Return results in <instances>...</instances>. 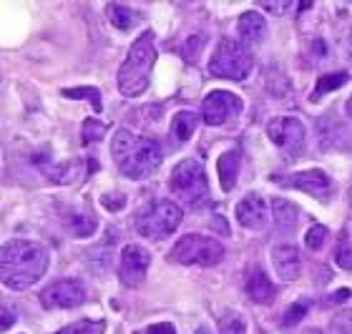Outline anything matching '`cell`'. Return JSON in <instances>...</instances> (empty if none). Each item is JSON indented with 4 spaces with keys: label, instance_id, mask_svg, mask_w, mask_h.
Instances as JSON below:
<instances>
[{
    "label": "cell",
    "instance_id": "obj_11",
    "mask_svg": "<svg viewBox=\"0 0 352 334\" xmlns=\"http://www.w3.org/2000/svg\"><path fill=\"white\" fill-rule=\"evenodd\" d=\"M148 267H151V254L146 249L139 247V244H126L124 252H121V259H118V279L124 287H139L148 274Z\"/></svg>",
    "mask_w": 352,
    "mask_h": 334
},
{
    "label": "cell",
    "instance_id": "obj_27",
    "mask_svg": "<svg viewBox=\"0 0 352 334\" xmlns=\"http://www.w3.org/2000/svg\"><path fill=\"white\" fill-rule=\"evenodd\" d=\"M327 239H330V232H327V226L322 224H315L307 229V236H305V244H307L309 252H320V249H324V244H327Z\"/></svg>",
    "mask_w": 352,
    "mask_h": 334
},
{
    "label": "cell",
    "instance_id": "obj_3",
    "mask_svg": "<svg viewBox=\"0 0 352 334\" xmlns=\"http://www.w3.org/2000/svg\"><path fill=\"white\" fill-rule=\"evenodd\" d=\"M156 66V45L151 33H144L133 41V45L126 53L124 63L118 68V91L129 98H136L148 88L151 71Z\"/></svg>",
    "mask_w": 352,
    "mask_h": 334
},
{
    "label": "cell",
    "instance_id": "obj_18",
    "mask_svg": "<svg viewBox=\"0 0 352 334\" xmlns=\"http://www.w3.org/2000/svg\"><path fill=\"white\" fill-rule=\"evenodd\" d=\"M199 116L194 111H179L174 118H171V129L169 136L174 141V146H184L191 138V133L197 131Z\"/></svg>",
    "mask_w": 352,
    "mask_h": 334
},
{
    "label": "cell",
    "instance_id": "obj_9",
    "mask_svg": "<svg viewBox=\"0 0 352 334\" xmlns=\"http://www.w3.org/2000/svg\"><path fill=\"white\" fill-rule=\"evenodd\" d=\"M244 109L242 98L232 91H212L201 103V121L206 126H224L229 118L239 116Z\"/></svg>",
    "mask_w": 352,
    "mask_h": 334
},
{
    "label": "cell",
    "instance_id": "obj_15",
    "mask_svg": "<svg viewBox=\"0 0 352 334\" xmlns=\"http://www.w3.org/2000/svg\"><path fill=\"white\" fill-rule=\"evenodd\" d=\"M236 33H239V41L244 45H257L267 38V21L264 15L257 10H247V13L239 15L236 21Z\"/></svg>",
    "mask_w": 352,
    "mask_h": 334
},
{
    "label": "cell",
    "instance_id": "obj_20",
    "mask_svg": "<svg viewBox=\"0 0 352 334\" xmlns=\"http://www.w3.org/2000/svg\"><path fill=\"white\" fill-rule=\"evenodd\" d=\"M45 176L56 183H78L86 174H81V161L76 164H58V166H48L43 168Z\"/></svg>",
    "mask_w": 352,
    "mask_h": 334
},
{
    "label": "cell",
    "instance_id": "obj_22",
    "mask_svg": "<svg viewBox=\"0 0 352 334\" xmlns=\"http://www.w3.org/2000/svg\"><path fill=\"white\" fill-rule=\"evenodd\" d=\"M106 15H109L111 25L118 30H131L139 21V15L126 5H106Z\"/></svg>",
    "mask_w": 352,
    "mask_h": 334
},
{
    "label": "cell",
    "instance_id": "obj_5",
    "mask_svg": "<svg viewBox=\"0 0 352 334\" xmlns=\"http://www.w3.org/2000/svg\"><path fill=\"white\" fill-rule=\"evenodd\" d=\"M184 219V211L179 203L174 201H148L144 209L136 214L133 219V229L136 234H141L144 239H154V241H162L166 236L179 229Z\"/></svg>",
    "mask_w": 352,
    "mask_h": 334
},
{
    "label": "cell",
    "instance_id": "obj_32",
    "mask_svg": "<svg viewBox=\"0 0 352 334\" xmlns=\"http://www.w3.org/2000/svg\"><path fill=\"white\" fill-rule=\"evenodd\" d=\"M101 203H103V209H106V211L116 214V211L126 209V197H124V194H103Z\"/></svg>",
    "mask_w": 352,
    "mask_h": 334
},
{
    "label": "cell",
    "instance_id": "obj_24",
    "mask_svg": "<svg viewBox=\"0 0 352 334\" xmlns=\"http://www.w3.org/2000/svg\"><path fill=\"white\" fill-rule=\"evenodd\" d=\"M66 224L71 229V234H76V236H91L96 232V219L88 211H76Z\"/></svg>",
    "mask_w": 352,
    "mask_h": 334
},
{
    "label": "cell",
    "instance_id": "obj_16",
    "mask_svg": "<svg viewBox=\"0 0 352 334\" xmlns=\"http://www.w3.org/2000/svg\"><path fill=\"white\" fill-rule=\"evenodd\" d=\"M247 294L254 304H272L274 297H277V289L274 284L270 282V276L264 274L259 267H252L250 274H247Z\"/></svg>",
    "mask_w": 352,
    "mask_h": 334
},
{
    "label": "cell",
    "instance_id": "obj_39",
    "mask_svg": "<svg viewBox=\"0 0 352 334\" xmlns=\"http://www.w3.org/2000/svg\"><path fill=\"white\" fill-rule=\"evenodd\" d=\"M194 334H212V329H209V327H199Z\"/></svg>",
    "mask_w": 352,
    "mask_h": 334
},
{
    "label": "cell",
    "instance_id": "obj_35",
    "mask_svg": "<svg viewBox=\"0 0 352 334\" xmlns=\"http://www.w3.org/2000/svg\"><path fill=\"white\" fill-rule=\"evenodd\" d=\"M144 334H176V329H174V324H169V322H159V324L146 327Z\"/></svg>",
    "mask_w": 352,
    "mask_h": 334
},
{
    "label": "cell",
    "instance_id": "obj_10",
    "mask_svg": "<svg viewBox=\"0 0 352 334\" xmlns=\"http://www.w3.org/2000/svg\"><path fill=\"white\" fill-rule=\"evenodd\" d=\"M38 299L45 309H76L86 302V287L78 279H58L48 284Z\"/></svg>",
    "mask_w": 352,
    "mask_h": 334
},
{
    "label": "cell",
    "instance_id": "obj_37",
    "mask_svg": "<svg viewBox=\"0 0 352 334\" xmlns=\"http://www.w3.org/2000/svg\"><path fill=\"white\" fill-rule=\"evenodd\" d=\"M10 324H13V314H10L6 307H3V329H8Z\"/></svg>",
    "mask_w": 352,
    "mask_h": 334
},
{
    "label": "cell",
    "instance_id": "obj_14",
    "mask_svg": "<svg viewBox=\"0 0 352 334\" xmlns=\"http://www.w3.org/2000/svg\"><path fill=\"white\" fill-rule=\"evenodd\" d=\"M272 267L282 282H294L302 271V256L292 244H279L272 249Z\"/></svg>",
    "mask_w": 352,
    "mask_h": 334
},
{
    "label": "cell",
    "instance_id": "obj_38",
    "mask_svg": "<svg viewBox=\"0 0 352 334\" xmlns=\"http://www.w3.org/2000/svg\"><path fill=\"white\" fill-rule=\"evenodd\" d=\"M345 111H347V116L352 118V96L347 98V103H345Z\"/></svg>",
    "mask_w": 352,
    "mask_h": 334
},
{
    "label": "cell",
    "instance_id": "obj_1",
    "mask_svg": "<svg viewBox=\"0 0 352 334\" xmlns=\"http://www.w3.org/2000/svg\"><path fill=\"white\" fill-rule=\"evenodd\" d=\"M48 262H51V256L43 244L30 239L8 241L3 247V256H0L3 284L13 291L28 289L48 271Z\"/></svg>",
    "mask_w": 352,
    "mask_h": 334
},
{
    "label": "cell",
    "instance_id": "obj_34",
    "mask_svg": "<svg viewBox=\"0 0 352 334\" xmlns=\"http://www.w3.org/2000/svg\"><path fill=\"white\" fill-rule=\"evenodd\" d=\"M201 45H204V38H201V36H191L189 41H186V48H189V51L184 53V56H186L189 60H194V53L199 56V51H201Z\"/></svg>",
    "mask_w": 352,
    "mask_h": 334
},
{
    "label": "cell",
    "instance_id": "obj_29",
    "mask_svg": "<svg viewBox=\"0 0 352 334\" xmlns=\"http://www.w3.org/2000/svg\"><path fill=\"white\" fill-rule=\"evenodd\" d=\"M106 124H101V121H96V118H86L83 121V131H81V138L83 144H98L103 136H106Z\"/></svg>",
    "mask_w": 352,
    "mask_h": 334
},
{
    "label": "cell",
    "instance_id": "obj_21",
    "mask_svg": "<svg viewBox=\"0 0 352 334\" xmlns=\"http://www.w3.org/2000/svg\"><path fill=\"white\" fill-rule=\"evenodd\" d=\"M347 80H350V73H345V71L327 73V76H322V78L317 80L315 91H312V96H309V101L317 103L324 93H330V91H338V88H342L347 83Z\"/></svg>",
    "mask_w": 352,
    "mask_h": 334
},
{
    "label": "cell",
    "instance_id": "obj_40",
    "mask_svg": "<svg viewBox=\"0 0 352 334\" xmlns=\"http://www.w3.org/2000/svg\"><path fill=\"white\" fill-rule=\"evenodd\" d=\"M305 334H322V329H317V327H312V329H307Z\"/></svg>",
    "mask_w": 352,
    "mask_h": 334
},
{
    "label": "cell",
    "instance_id": "obj_17",
    "mask_svg": "<svg viewBox=\"0 0 352 334\" xmlns=\"http://www.w3.org/2000/svg\"><path fill=\"white\" fill-rule=\"evenodd\" d=\"M239 168H242V153L236 148H229L217 159V176H219V186L221 191H232L236 186V179H239Z\"/></svg>",
    "mask_w": 352,
    "mask_h": 334
},
{
    "label": "cell",
    "instance_id": "obj_2",
    "mask_svg": "<svg viewBox=\"0 0 352 334\" xmlns=\"http://www.w3.org/2000/svg\"><path fill=\"white\" fill-rule=\"evenodd\" d=\"M111 153H113L118 171L133 181L148 179L164 161V148L159 146V141L139 136L129 129L116 131V136L111 141Z\"/></svg>",
    "mask_w": 352,
    "mask_h": 334
},
{
    "label": "cell",
    "instance_id": "obj_12",
    "mask_svg": "<svg viewBox=\"0 0 352 334\" xmlns=\"http://www.w3.org/2000/svg\"><path fill=\"white\" fill-rule=\"evenodd\" d=\"M272 181L285 186V189H297L312 197H327L332 189L330 176L322 168H307V171H297V174H274Z\"/></svg>",
    "mask_w": 352,
    "mask_h": 334
},
{
    "label": "cell",
    "instance_id": "obj_4",
    "mask_svg": "<svg viewBox=\"0 0 352 334\" xmlns=\"http://www.w3.org/2000/svg\"><path fill=\"white\" fill-rule=\"evenodd\" d=\"M169 189L184 206L204 209L209 203V181H206L204 164L199 159H184L174 166L169 176Z\"/></svg>",
    "mask_w": 352,
    "mask_h": 334
},
{
    "label": "cell",
    "instance_id": "obj_28",
    "mask_svg": "<svg viewBox=\"0 0 352 334\" xmlns=\"http://www.w3.org/2000/svg\"><path fill=\"white\" fill-rule=\"evenodd\" d=\"M219 334H247V322L242 320V314L227 312L219 320Z\"/></svg>",
    "mask_w": 352,
    "mask_h": 334
},
{
    "label": "cell",
    "instance_id": "obj_7",
    "mask_svg": "<svg viewBox=\"0 0 352 334\" xmlns=\"http://www.w3.org/2000/svg\"><path fill=\"white\" fill-rule=\"evenodd\" d=\"M254 58L252 51L242 41L234 38H224L219 41V45L214 48L212 60H209V73L217 78H229V80H244L250 76Z\"/></svg>",
    "mask_w": 352,
    "mask_h": 334
},
{
    "label": "cell",
    "instance_id": "obj_23",
    "mask_svg": "<svg viewBox=\"0 0 352 334\" xmlns=\"http://www.w3.org/2000/svg\"><path fill=\"white\" fill-rule=\"evenodd\" d=\"M63 96H66V98H76V101H88L96 109V113H101V111H103L101 91H98V88H94V86L63 88Z\"/></svg>",
    "mask_w": 352,
    "mask_h": 334
},
{
    "label": "cell",
    "instance_id": "obj_36",
    "mask_svg": "<svg viewBox=\"0 0 352 334\" xmlns=\"http://www.w3.org/2000/svg\"><path fill=\"white\" fill-rule=\"evenodd\" d=\"M350 297H352L350 289H340V291H335V294L327 297V304H340V302H345V299H350Z\"/></svg>",
    "mask_w": 352,
    "mask_h": 334
},
{
    "label": "cell",
    "instance_id": "obj_33",
    "mask_svg": "<svg viewBox=\"0 0 352 334\" xmlns=\"http://www.w3.org/2000/svg\"><path fill=\"white\" fill-rule=\"evenodd\" d=\"M259 8L272 15H285V13H289V10H294L297 3H294V0H285V3H270V0H264V3H259Z\"/></svg>",
    "mask_w": 352,
    "mask_h": 334
},
{
    "label": "cell",
    "instance_id": "obj_25",
    "mask_svg": "<svg viewBox=\"0 0 352 334\" xmlns=\"http://www.w3.org/2000/svg\"><path fill=\"white\" fill-rule=\"evenodd\" d=\"M103 332H106V324L101 320H81L58 329L56 334H103Z\"/></svg>",
    "mask_w": 352,
    "mask_h": 334
},
{
    "label": "cell",
    "instance_id": "obj_6",
    "mask_svg": "<svg viewBox=\"0 0 352 334\" xmlns=\"http://www.w3.org/2000/svg\"><path fill=\"white\" fill-rule=\"evenodd\" d=\"M171 264H182V267H217L224 259V244L214 236L204 234H186L176 241L171 252L166 254Z\"/></svg>",
    "mask_w": 352,
    "mask_h": 334
},
{
    "label": "cell",
    "instance_id": "obj_13",
    "mask_svg": "<svg viewBox=\"0 0 352 334\" xmlns=\"http://www.w3.org/2000/svg\"><path fill=\"white\" fill-rule=\"evenodd\" d=\"M234 216L239 226L250 229V232H264L270 224V206L259 194H247L242 201L236 203Z\"/></svg>",
    "mask_w": 352,
    "mask_h": 334
},
{
    "label": "cell",
    "instance_id": "obj_8",
    "mask_svg": "<svg viewBox=\"0 0 352 334\" xmlns=\"http://www.w3.org/2000/svg\"><path fill=\"white\" fill-rule=\"evenodd\" d=\"M267 136L279 151H285L287 156H294L305 148V138H307V129L300 118L294 116H277L267 124Z\"/></svg>",
    "mask_w": 352,
    "mask_h": 334
},
{
    "label": "cell",
    "instance_id": "obj_26",
    "mask_svg": "<svg viewBox=\"0 0 352 334\" xmlns=\"http://www.w3.org/2000/svg\"><path fill=\"white\" fill-rule=\"evenodd\" d=\"M309 307H312V302H309V299H300V302H294V304L285 312V317H282V327L289 329V327H294L297 322H302L305 317H307Z\"/></svg>",
    "mask_w": 352,
    "mask_h": 334
},
{
    "label": "cell",
    "instance_id": "obj_31",
    "mask_svg": "<svg viewBox=\"0 0 352 334\" xmlns=\"http://www.w3.org/2000/svg\"><path fill=\"white\" fill-rule=\"evenodd\" d=\"M332 334H352V309H342L330 322Z\"/></svg>",
    "mask_w": 352,
    "mask_h": 334
},
{
    "label": "cell",
    "instance_id": "obj_19",
    "mask_svg": "<svg viewBox=\"0 0 352 334\" xmlns=\"http://www.w3.org/2000/svg\"><path fill=\"white\" fill-rule=\"evenodd\" d=\"M272 211H274V221L282 232H292L297 226V219H300V211L294 203H289L287 199H274L272 201Z\"/></svg>",
    "mask_w": 352,
    "mask_h": 334
},
{
    "label": "cell",
    "instance_id": "obj_30",
    "mask_svg": "<svg viewBox=\"0 0 352 334\" xmlns=\"http://www.w3.org/2000/svg\"><path fill=\"white\" fill-rule=\"evenodd\" d=\"M335 264L345 271H352V241L347 236L338 241V249H335Z\"/></svg>",
    "mask_w": 352,
    "mask_h": 334
}]
</instances>
